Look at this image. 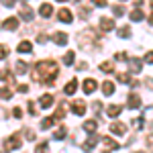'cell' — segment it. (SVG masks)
Segmentation results:
<instances>
[{"label":"cell","mask_w":153,"mask_h":153,"mask_svg":"<svg viewBox=\"0 0 153 153\" xmlns=\"http://www.w3.org/2000/svg\"><path fill=\"white\" fill-rule=\"evenodd\" d=\"M57 63L55 61H51V59H47V61H39L35 65V71H33V80L39 84H43V86H51L53 84V80L57 78Z\"/></svg>","instance_id":"cell-1"},{"label":"cell","mask_w":153,"mask_h":153,"mask_svg":"<svg viewBox=\"0 0 153 153\" xmlns=\"http://www.w3.org/2000/svg\"><path fill=\"white\" fill-rule=\"evenodd\" d=\"M19 147H21V137H19V135H12V137H8V139H6V143H4V149H6V151L19 149Z\"/></svg>","instance_id":"cell-2"},{"label":"cell","mask_w":153,"mask_h":153,"mask_svg":"<svg viewBox=\"0 0 153 153\" xmlns=\"http://www.w3.org/2000/svg\"><path fill=\"white\" fill-rule=\"evenodd\" d=\"M71 112L78 114V117H82L84 112H86V102H84V100H76V102H71Z\"/></svg>","instance_id":"cell-3"},{"label":"cell","mask_w":153,"mask_h":153,"mask_svg":"<svg viewBox=\"0 0 153 153\" xmlns=\"http://www.w3.org/2000/svg\"><path fill=\"white\" fill-rule=\"evenodd\" d=\"M127 63H129V70L133 71V74H139L141 68H143V61H141V59H135V57L127 59Z\"/></svg>","instance_id":"cell-4"},{"label":"cell","mask_w":153,"mask_h":153,"mask_svg":"<svg viewBox=\"0 0 153 153\" xmlns=\"http://www.w3.org/2000/svg\"><path fill=\"white\" fill-rule=\"evenodd\" d=\"M2 29H6V31H16V29H19V19H14V16L6 19V21L2 23Z\"/></svg>","instance_id":"cell-5"},{"label":"cell","mask_w":153,"mask_h":153,"mask_svg":"<svg viewBox=\"0 0 153 153\" xmlns=\"http://www.w3.org/2000/svg\"><path fill=\"white\" fill-rule=\"evenodd\" d=\"M127 106L133 108V110H135V108H139V106H141V98H139L137 94H131L129 98H127Z\"/></svg>","instance_id":"cell-6"},{"label":"cell","mask_w":153,"mask_h":153,"mask_svg":"<svg viewBox=\"0 0 153 153\" xmlns=\"http://www.w3.org/2000/svg\"><path fill=\"white\" fill-rule=\"evenodd\" d=\"M33 16H35L33 8H29V6H23V8H21V19H23V21H29V23H31Z\"/></svg>","instance_id":"cell-7"},{"label":"cell","mask_w":153,"mask_h":153,"mask_svg":"<svg viewBox=\"0 0 153 153\" xmlns=\"http://www.w3.org/2000/svg\"><path fill=\"white\" fill-rule=\"evenodd\" d=\"M100 29H102V31H112V29H114V21L102 16V19H100Z\"/></svg>","instance_id":"cell-8"},{"label":"cell","mask_w":153,"mask_h":153,"mask_svg":"<svg viewBox=\"0 0 153 153\" xmlns=\"http://www.w3.org/2000/svg\"><path fill=\"white\" fill-rule=\"evenodd\" d=\"M96 86H98V84H96V80L88 78V80L84 82V92H86V94H92V92L96 90Z\"/></svg>","instance_id":"cell-9"},{"label":"cell","mask_w":153,"mask_h":153,"mask_svg":"<svg viewBox=\"0 0 153 153\" xmlns=\"http://www.w3.org/2000/svg\"><path fill=\"white\" fill-rule=\"evenodd\" d=\"M57 19L61 23H71V12L68 10V8H61V10L57 12Z\"/></svg>","instance_id":"cell-10"},{"label":"cell","mask_w":153,"mask_h":153,"mask_svg":"<svg viewBox=\"0 0 153 153\" xmlns=\"http://www.w3.org/2000/svg\"><path fill=\"white\" fill-rule=\"evenodd\" d=\"M96 143H98V137H96V135H90V139L82 145V149H84V151H90V149H94V147H96Z\"/></svg>","instance_id":"cell-11"},{"label":"cell","mask_w":153,"mask_h":153,"mask_svg":"<svg viewBox=\"0 0 153 153\" xmlns=\"http://www.w3.org/2000/svg\"><path fill=\"white\" fill-rule=\"evenodd\" d=\"M39 104H41V108H49V106L53 104V96L51 94H43L41 98H39Z\"/></svg>","instance_id":"cell-12"},{"label":"cell","mask_w":153,"mask_h":153,"mask_svg":"<svg viewBox=\"0 0 153 153\" xmlns=\"http://www.w3.org/2000/svg\"><path fill=\"white\" fill-rule=\"evenodd\" d=\"M110 131L117 133V135H123V133H127V125H123V123H112V125H110Z\"/></svg>","instance_id":"cell-13"},{"label":"cell","mask_w":153,"mask_h":153,"mask_svg":"<svg viewBox=\"0 0 153 153\" xmlns=\"http://www.w3.org/2000/svg\"><path fill=\"white\" fill-rule=\"evenodd\" d=\"M39 12H41V16H43V19H49V16L53 14V6H51V4H43Z\"/></svg>","instance_id":"cell-14"},{"label":"cell","mask_w":153,"mask_h":153,"mask_svg":"<svg viewBox=\"0 0 153 153\" xmlns=\"http://www.w3.org/2000/svg\"><path fill=\"white\" fill-rule=\"evenodd\" d=\"M120 110H123V108H120V106H117V104H110L108 108H106V112H108V117H110V118H112V117H118V114H120Z\"/></svg>","instance_id":"cell-15"},{"label":"cell","mask_w":153,"mask_h":153,"mask_svg":"<svg viewBox=\"0 0 153 153\" xmlns=\"http://www.w3.org/2000/svg\"><path fill=\"white\" fill-rule=\"evenodd\" d=\"M53 41H55L57 45H65V43H68V35H65V33H55V35H53Z\"/></svg>","instance_id":"cell-16"},{"label":"cell","mask_w":153,"mask_h":153,"mask_svg":"<svg viewBox=\"0 0 153 153\" xmlns=\"http://www.w3.org/2000/svg\"><path fill=\"white\" fill-rule=\"evenodd\" d=\"M96 129H98V123H96V120H86V123H84V131H88V133H94Z\"/></svg>","instance_id":"cell-17"},{"label":"cell","mask_w":153,"mask_h":153,"mask_svg":"<svg viewBox=\"0 0 153 153\" xmlns=\"http://www.w3.org/2000/svg\"><path fill=\"white\" fill-rule=\"evenodd\" d=\"M102 92H104L106 96H110L112 92H114V84H112V82H104V84H102Z\"/></svg>","instance_id":"cell-18"},{"label":"cell","mask_w":153,"mask_h":153,"mask_svg":"<svg viewBox=\"0 0 153 153\" xmlns=\"http://www.w3.org/2000/svg\"><path fill=\"white\" fill-rule=\"evenodd\" d=\"M63 118H65V106H59L53 114V120H63Z\"/></svg>","instance_id":"cell-19"},{"label":"cell","mask_w":153,"mask_h":153,"mask_svg":"<svg viewBox=\"0 0 153 153\" xmlns=\"http://www.w3.org/2000/svg\"><path fill=\"white\" fill-rule=\"evenodd\" d=\"M76 88H78V82H76V80H71V82L65 86V90H63V92H65L68 96H71L74 92H76Z\"/></svg>","instance_id":"cell-20"},{"label":"cell","mask_w":153,"mask_h":153,"mask_svg":"<svg viewBox=\"0 0 153 153\" xmlns=\"http://www.w3.org/2000/svg\"><path fill=\"white\" fill-rule=\"evenodd\" d=\"M19 51H21V53H29V51H33V45H31V41H23V43L19 45Z\"/></svg>","instance_id":"cell-21"},{"label":"cell","mask_w":153,"mask_h":153,"mask_svg":"<svg viewBox=\"0 0 153 153\" xmlns=\"http://www.w3.org/2000/svg\"><path fill=\"white\" fill-rule=\"evenodd\" d=\"M100 71H104V74H110V71H114V65H112V61H104V63H100Z\"/></svg>","instance_id":"cell-22"},{"label":"cell","mask_w":153,"mask_h":153,"mask_svg":"<svg viewBox=\"0 0 153 153\" xmlns=\"http://www.w3.org/2000/svg\"><path fill=\"white\" fill-rule=\"evenodd\" d=\"M102 141H104V147H106V149H118V143H117V141H112L110 137H104Z\"/></svg>","instance_id":"cell-23"},{"label":"cell","mask_w":153,"mask_h":153,"mask_svg":"<svg viewBox=\"0 0 153 153\" xmlns=\"http://www.w3.org/2000/svg\"><path fill=\"white\" fill-rule=\"evenodd\" d=\"M53 123H55V120H53V117L43 118V120H41V129H51V127H53Z\"/></svg>","instance_id":"cell-24"},{"label":"cell","mask_w":153,"mask_h":153,"mask_svg":"<svg viewBox=\"0 0 153 153\" xmlns=\"http://www.w3.org/2000/svg\"><path fill=\"white\" fill-rule=\"evenodd\" d=\"M14 68H16V74H27V68H29V65H27L25 61H16Z\"/></svg>","instance_id":"cell-25"},{"label":"cell","mask_w":153,"mask_h":153,"mask_svg":"<svg viewBox=\"0 0 153 153\" xmlns=\"http://www.w3.org/2000/svg\"><path fill=\"white\" fill-rule=\"evenodd\" d=\"M65 133H68V129H65V127H59V129L55 131V139H57V141L65 139Z\"/></svg>","instance_id":"cell-26"},{"label":"cell","mask_w":153,"mask_h":153,"mask_svg":"<svg viewBox=\"0 0 153 153\" xmlns=\"http://www.w3.org/2000/svg\"><path fill=\"white\" fill-rule=\"evenodd\" d=\"M145 19V14H143L141 10H133L131 12V21H143Z\"/></svg>","instance_id":"cell-27"},{"label":"cell","mask_w":153,"mask_h":153,"mask_svg":"<svg viewBox=\"0 0 153 153\" xmlns=\"http://www.w3.org/2000/svg\"><path fill=\"white\" fill-rule=\"evenodd\" d=\"M118 37H120V39H129L131 37V29L129 27H123V29L118 31Z\"/></svg>","instance_id":"cell-28"},{"label":"cell","mask_w":153,"mask_h":153,"mask_svg":"<svg viewBox=\"0 0 153 153\" xmlns=\"http://www.w3.org/2000/svg\"><path fill=\"white\" fill-rule=\"evenodd\" d=\"M74 57H76L74 51H68V55L63 57V65H71V63H74Z\"/></svg>","instance_id":"cell-29"},{"label":"cell","mask_w":153,"mask_h":153,"mask_svg":"<svg viewBox=\"0 0 153 153\" xmlns=\"http://www.w3.org/2000/svg\"><path fill=\"white\" fill-rule=\"evenodd\" d=\"M25 137H27L29 141H35V139H37V135H35V131H33V129H25Z\"/></svg>","instance_id":"cell-30"},{"label":"cell","mask_w":153,"mask_h":153,"mask_svg":"<svg viewBox=\"0 0 153 153\" xmlns=\"http://www.w3.org/2000/svg\"><path fill=\"white\" fill-rule=\"evenodd\" d=\"M12 96V92L8 90V88H0V98H4V100H8Z\"/></svg>","instance_id":"cell-31"},{"label":"cell","mask_w":153,"mask_h":153,"mask_svg":"<svg viewBox=\"0 0 153 153\" xmlns=\"http://www.w3.org/2000/svg\"><path fill=\"white\" fill-rule=\"evenodd\" d=\"M112 14H114V16H123V14H125V6H114V8H112Z\"/></svg>","instance_id":"cell-32"},{"label":"cell","mask_w":153,"mask_h":153,"mask_svg":"<svg viewBox=\"0 0 153 153\" xmlns=\"http://www.w3.org/2000/svg\"><path fill=\"white\" fill-rule=\"evenodd\" d=\"M6 57H8V47L0 45V59H6Z\"/></svg>","instance_id":"cell-33"},{"label":"cell","mask_w":153,"mask_h":153,"mask_svg":"<svg viewBox=\"0 0 153 153\" xmlns=\"http://www.w3.org/2000/svg\"><path fill=\"white\" fill-rule=\"evenodd\" d=\"M117 78H118V82H123V84H129L131 82V80H129V74H118Z\"/></svg>","instance_id":"cell-34"},{"label":"cell","mask_w":153,"mask_h":153,"mask_svg":"<svg viewBox=\"0 0 153 153\" xmlns=\"http://www.w3.org/2000/svg\"><path fill=\"white\" fill-rule=\"evenodd\" d=\"M45 149H49V143H47V141H41L39 145H37L35 151H45Z\"/></svg>","instance_id":"cell-35"},{"label":"cell","mask_w":153,"mask_h":153,"mask_svg":"<svg viewBox=\"0 0 153 153\" xmlns=\"http://www.w3.org/2000/svg\"><path fill=\"white\" fill-rule=\"evenodd\" d=\"M88 14H90V8H88V6L80 8V19H88Z\"/></svg>","instance_id":"cell-36"},{"label":"cell","mask_w":153,"mask_h":153,"mask_svg":"<svg viewBox=\"0 0 153 153\" xmlns=\"http://www.w3.org/2000/svg\"><path fill=\"white\" fill-rule=\"evenodd\" d=\"M2 4H4L6 8H12V6L16 4V0H2Z\"/></svg>","instance_id":"cell-37"},{"label":"cell","mask_w":153,"mask_h":153,"mask_svg":"<svg viewBox=\"0 0 153 153\" xmlns=\"http://www.w3.org/2000/svg\"><path fill=\"white\" fill-rule=\"evenodd\" d=\"M19 92H21V94H27V92H29V86H27V84H19Z\"/></svg>","instance_id":"cell-38"},{"label":"cell","mask_w":153,"mask_h":153,"mask_svg":"<svg viewBox=\"0 0 153 153\" xmlns=\"http://www.w3.org/2000/svg\"><path fill=\"white\" fill-rule=\"evenodd\" d=\"M92 108H94V112L98 114V112L102 110V102H94V104H92Z\"/></svg>","instance_id":"cell-39"},{"label":"cell","mask_w":153,"mask_h":153,"mask_svg":"<svg viewBox=\"0 0 153 153\" xmlns=\"http://www.w3.org/2000/svg\"><path fill=\"white\" fill-rule=\"evenodd\" d=\"M27 108H29V112H31V114H37V106L33 104V102H29V106H27Z\"/></svg>","instance_id":"cell-40"},{"label":"cell","mask_w":153,"mask_h":153,"mask_svg":"<svg viewBox=\"0 0 153 153\" xmlns=\"http://www.w3.org/2000/svg\"><path fill=\"white\" fill-rule=\"evenodd\" d=\"M117 59H118V61H127L129 57H127V55H125V53L120 51V53H117Z\"/></svg>","instance_id":"cell-41"},{"label":"cell","mask_w":153,"mask_h":153,"mask_svg":"<svg viewBox=\"0 0 153 153\" xmlns=\"http://www.w3.org/2000/svg\"><path fill=\"white\" fill-rule=\"evenodd\" d=\"M12 114H14L16 118H21V117H23V110H21V108H14V110H12Z\"/></svg>","instance_id":"cell-42"},{"label":"cell","mask_w":153,"mask_h":153,"mask_svg":"<svg viewBox=\"0 0 153 153\" xmlns=\"http://www.w3.org/2000/svg\"><path fill=\"white\" fill-rule=\"evenodd\" d=\"M96 6H106V0H92Z\"/></svg>","instance_id":"cell-43"},{"label":"cell","mask_w":153,"mask_h":153,"mask_svg":"<svg viewBox=\"0 0 153 153\" xmlns=\"http://www.w3.org/2000/svg\"><path fill=\"white\" fill-rule=\"evenodd\" d=\"M145 61H147V63H151V61H153V55H151V53H147V55H145Z\"/></svg>","instance_id":"cell-44"},{"label":"cell","mask_w":153,"mask_h":153,"mask_svg":"<svg viewBox=\"0 0 153 153\" xmlns=\"http://www.w3.org/2000/svg\"><path fill=\"white\" fill-rule=\"evenodd\" d=\"M59 2H65V0H59Z\"/></svg>","instance_id":"cell-45"},{"label":"cell","mask_w":153,"mask_h":153,"mask_svg":"<svg viewBox=\"0 0 153 153\" xmlns=\"http://www.w3.org/2000/svg\"><path fill=\"white\" fill-rule=\"evenodd\" d=\"M76 2H80V0H76Z\"/></svg>","instance_id":"cell-46"}]
</instances>
